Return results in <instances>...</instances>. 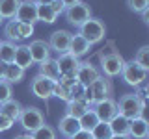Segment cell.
I'll use <instances>...</instances> for the list:
<instances>
[{"mask_svg":"<svg viewBox=\"0 0 149 139\" xmlns=\"http://www.w3.org/2000/svg\"><path fill=\"white\" fill-rule=\"evenodd\" d=\"M116 106H118L119 115H123L127 119H136V117H142L143 115L147 100L140 98L136 93H125V95L119 96V100H116Z\"/></svg>","mask_w":149,"mask_h":139,"instance_id":"1","label":"cell"},{"mask_svg":"<svg viewBox=\"0 0 149 139\" xmlns=\"http://www.w3.org/2000/svg\"><path fill=\"white\" fill-rule=\"evenodd\" d=\"M112 95V83H110V78L106 76H101L97 78L91 85L86 87V95H84V102L88 106H93L95 102H101L104 98H108Z\"/></svg>","mask_w":149,"mask_h":139,"instance_id":"2","label":"cell"},{"mask_svg":"<svg viewBox=\"0 0 149 139\" xmlns=\"http://www.w3.org/2000/svg\"><path fill=\"white\" fill-rule=\"evenodd\" d=\"M99 63H101V74L106 78H116L121 76L125 59L121 58L119 52H102L99 54Z\"/></svg>","mask_w":149,"mask_h":139,"instance_id":"3","label":"cell"},{"mask_svg":"<svg viewBox=\"0 0 149 139\" xmlns=\"http://www.w3.org/2000/svg\"><path fill=\"white\" fill-rule=\"evenodd\" d=\"M78 30H80L78 34H80L90 45H97V43H101V41L104 39V35H106L104 22H102L101 19H95V17H90L80 28H78Z\"/></svg>","mask_w":149,"mask_h":139,"instance_id":"4","label":"cell"},{"mask_svg":"<svg viewBox=\"0 0 149 139\" xmlns=\"http://www.w3.org/2000/svg\"><path fill=\"white\" fill-rule=\"evenodd\" d=\"M19 122H21V126L26 133H32L41 124H45V115L36 106H26V108H22L21 115H19Z\"/></svg>","mask_w":149,"mask_h":139,"instance_id":"5","label":"cell"},{"mask_svg":"<svg viewBox=\"0 0 149 139\" xmlns=\"http://www.w3.org/2000/svg\"><path fill=\"white\" fill-rule=\"evenodd\" d=\"M147 69L140 67L136 61H125L123 65V71H121V78L125 80V83H129V85L132 87H140L143 85L147 80Z\"/></svg>","mask_w":149,"mask_h":139,"instance_id":"6","label":"cell"},{"mask_svg":"<svg viewBox=\"0 0 149 139\" xmlns=\"http://www.w3.org/2000/svg\"><path fill=\"white\" fill-rule=\"evenodd\" d=\"M63 15H65V19H67L69 24L80 28L84 22L91 17V8H90V4H86V2H82V0H80L78 4H74V6L65 9Z\"/></svg>","mask_w":149,"mask_h":139,"instance_id":"7","label":"cell"},{"mask_svg":"<svg viewBox=\"0 0 149 139\" xmlns=\"http://www.w3.org/2000/svg\"><path fill=\"white\" fill-rule=\"evenodd\" d=\"M54 83L56 82L49 80V78L41 76V74H36L30 82V93L34 96H37V98H41V100H49L50 96H52Z\"/></svg>","mask_w":149,"mask_h":139,"instance_id":"8","label":"cell"},{"mask_svg":"<svg viewBox=\"0 0 149 139\" xmlns=\"http://www.w3.org/2000/svg\"><path fill=\"white\" fill-rule=\"evenodd\" d=\"M93 113L97 115V119L101 120V122H110L112 119L118 115V106H116V100L108 96V98L101 100V102H95V104L91 106Z\"/></svg>","mask_w":149,"mask_h":139,"instance_id":"9","label":"cell"},{"mask_svg":"<svg viewBox=\"0 0 149 139\" xmlns=\"http://www.w3.org/2000/svg\"><path fill=\"white\" fill-rule=\"evenodd\" d=\"M99 76H101V71L93 63H90V61H80V63H78V67H77V72H74L77 82L82 83L84 87L91 85V83L95 82Z\"/></svg>","mask_w":149,"mask_h":139,"instance_id":"10","label":"cell"},{"mask_svg":"<svg viewBox=\"0 0 149 139\" xmlns=\"http://www.w3.org/2000/svg\"><path fill=\"white\" fill-rule=\"evenodd\" d=\"M15 21L34 26L37 22V4L34 2V0H21L19 9L15 13Z\"/></svg>","mask_w":149,"mask_h":139,"instance_id":"11","label":"cell"},{"mask_svg":"<svg viewBox=\"0 0 149 139\" xmlns=\"http://www.w3.org/2000/svg\"><path fill=\"white\" fill-rule=\"evenodd\" d=\"M71 37L73 34L67 30H56L50 34V39H49V46L50 50H54V52L58 54H65L69 50V45H71Z\"/></svg>","mask_w":149,"mask_h":139,"instance_id":"12","label":"cell"},{"mask_svg":"<svg viewBox=\"0 0 149 139\" xmlns=\"http://www.w3.org/2000/svg\"><path fill=\"white\" fill-rule=\"evenodd\" d=\"M28 50H30V56H32V61L34 63H43L45 59H49L50 58V46H49V43L47 41H43V39H34L30 45H28Z\"/></svg>","mask_w":149,"mask_h":139,"instance_id":"13","label":"cell"},{"mask_svg":"<svg viewBox=\"0 0 149 139\" xmlns=\"http://www.w3.org/2000/svg\"><path fill=\"white\" fill-rule=\"evenodd\" d=\"M56 63H58V69H60V76H74L80 59L74 58L73 54L65 52V54H58Z\"/></svg>","mask_w":149,"mask_h":139,"instance_id":"14","label":"cell"},{"mask_svg":"<svg viewBox=\"0 0 149 139\" xmlns=\"http://www.w3.org/2000/svg\"><path fill=\"white\" fill-rule=\"evenodd\" d=\"M149 136V124L147 119L143 117H136V119H130L129 124V137L130 139H147Z\"/></svg>","mask_w":149,"mask_h":139,"instance_id":"15","label":"cell"},{"mask_svg":"<svg viewBox=\"0 0 149 139\" xmlns=\"http://www.w3.org/2000/svg\"><path fill=\"white\" fill-rule=\"evenodd\" d=\"M90 48H91V45L88 43V41L84 39L80 34H74V35L71 37V45H69V50H67V52L73 54L74 58L80 59L82 56H86L88 52H90Z\"/></svg>","mask_w":149,"mask_h":139,"instance_id":"16","label":"cell"},{"mask_svg":"<svg viewBox=\"0 0 149 139\" xmlns=\"http://www.w3.org/2000/svg\"><path fill=\"white\" fill-rule=\"evenodd\" d=\"M80 130V124H78V119H74V117H69V115H63L62 119H60V122H58V132L62 133V136L65 139H69V137H73L74 133Z\"/></svg>","mask_w":149,"mask_h":139,"instance_id":"17","label":"cell"},{"mask_svg":"<svg viewBox=\"0 0 149 139\" xmlns=\"http://www.w3.org/2000/svg\"><path fill=\"white\" fill-rule=\"evenodd\" d=\"M21 111H22V104L19 100H15V98H9V100L4 102V104H0V113L6 115V117H9L13 122H17V120H19Z\"/></svg>","mask_w":149,"mask_h":139,"instance_id":"18","label":"cell"},{"mask_svg":"<svg viewBox=\"0 0 149 139\" xmlns=\"http://www.w3.org/2000/svg\"><path fill=\"white\" fill-rule=\"evenodd\" d=\"M37 74H41V76H45V78H49V80L56 82L60 78V69H58L56 59L49 58V59H45L43 63H39V72H37Z\"/></svg>","mask_w":149,"mask_h":139,"instance_id":"19","label":"cell"},{"mask_svg":"<svg viewBox=\"0 0 149 139\" xmlns=\"http://www.w3.org/2000/svg\"><path fill=\"white\" fill-rule=\"evenodd\" d=\"M13 63L19 65L21 69H30L34 61H32V56H30V50H28V45H17V50H15V59Z\"/></svg>","mask_w":149,"mask_h":139,"instance_id":"20","label":"cell"},{"mask_svg":"<svg viewBox=\"0 0 149 139\" xmlns=\"http://www.w3.org/2000/svg\"><path fill=\"white\" fill-rule=\"evenodd\" d=\"M108 124H110V130H112V136H129L130 119H127V117H123V115L118 113Z\"/></svg>","mask_w":149,"mask_h":139,"instance_id":"21","label":"cell"},{"mask_svg":"<svg viewBox=\"0 0 149 139\" xmlns=\"http://www.w3.org/2000/svg\"><path fill=\"white\" fill-rule=\"evenodd\" d=\"M90 108L91 106H88L84 100H69V102H65V115L74 117V119H80Z\"/></svg>","mask_w":149,"mask_h":139,"instance_id":"22","label":"cell"},{"mask_svg":"<svg viewBox=\"0 0 149 139\" xmlns=\"http://www.w3.org/2000/svg\"><path fill=\"white\" fill-rule=\"evenodd\" d=\"M24 69H21L19 65L15 63H8L6 65V74H4V80L9 82L13 85V83H19V82H22L24 80Z\"/></svg>","mask_w":149,"mask_h":139,"instance_id":"23","label":"cell"},{"mask_svg":"<svg viewBox=\"0 0 149 139\" xmlns=\"http://www.w3.org/2000/svg\"><path fill=\"white\" fill-rule=\"evenodd\" d=\"M15 50H17V43L11 41H0V61L2 63H13L15 59Z\"/></svg>","mask_w":149,"mask_h":139,"instance_id":"24","label":"cell"},{"mask_svg":"<svg viewBox=\"0 0 149 139\" xmlns=\"http://www.w3.org/2000/svg\"><path fill=\"white\" fill-rule=\"evenodd\" d=\"M21 0H0V15L2 19H15V13L19 9Z\"/></svg>","mask_w":149,"mask_h":139,"instance_id":"25","label":"cell"},{"mask_svg":"<svg viewBox=\"0 0 149 139\" xmlns=\"http://www.w3.org/2000/svg\"><path fill=\"white\" fill-rule=\"evenodd\" d=\"M56 13L52 11V8L49 4H37V21L39 22H47V24H52L56 22Z\"/></svg>","mask_w":149,"mask_h":139,"instance_id":"26","label":"cell"},{"mask_svg":"<svg viewBox=\"0 0 149 139\" xmlns=\"http://www.w3.org/2000/svg\"><path fill=\"white\" fill-rule=\"evenodd\" d=\"M4 35H6V41H11V43H19L21 39V34H19V21L11 19V21L6 22L4 26Z\"/></svg>","mask_w":149,"mask_h":139,"instance_id":"27","label":"cell"},{"mask_svg":"<svg viewBox=\"0 0 149 139\" xmlns=\"http://www.w3.org/2000/svg\"><path fill=\"white\" fill-rule=\"evenodd\" d=\"M90 133H91V139H110V137H112L110 124H108V122H101V120L91 128Z\"/></svg>","mask_w":149,"mask_h":139,"instance_id":"28","label":"cell"},{"mask_svg":"<svg viewBox=\"0 0 149 139\" xmlns=\"http://www.w3.org/2000/svg\"><path fill=\"white\" fill-rule=\"evenodd\" d=\"M99 122V119H97V115L93 113V109L90 108L86 111V113L82 115L80 119H78V124H80V130H86V132H91V128L95 126V124Z\"/></svg>","mask_w":149,"mask_h":139,"instance_id":"29","label":"cell"},{"mask_svg":"<svg viewBox=\"0 0 149 139\" xmlns=\"http://www.w3.org/2000/svg\"><path fill=\"white\" fill-rule=\"evenodd\" d=\"M32 137L34 139H56V128H52L50 124H41L37 130L32 132Z\"/></svg>","mask_w":149,"mask_h":139,"instance_id":"30","label":"cell"},{"mask_svg":"<svg viewBox=\"0 0 149 139\" xmlns=\"http://www.w3.org/2000/svg\"><path fill=\"white\" fill-rule=\"evenodd\" d=\"M132 61H136L140 67H143V69H147V71H149V46L147 45L140 46V50L134 54Z\"/></svg>","mask_w":149,"mask_h":139,"instance_id":"31","label":"cell"},{"mask_svg":"<svg viewBox=\"0 0 149 139\" xmlns=\"http://www.w3.org/2000/svg\"><path fill=\"white\" fill-rule=\"evenodd\" d=\"M127 6H129L130 11L142 13L146 9H149V0H127Z\"/></svg>","mask_w":149,"mask_h":139,"instance_id":"32","label":"cell"},{"mask_svg":"<svg viewBox=\"0 0 149 139\" xmlns=\"http://www.w3.org/2000/svg\"><path fill=\"white\" fill-rule=\"evenodd\" d=\"M13 89H11V83L6 80H0V104H4L6 100L11 98Z\"/></svg>","mask_w":149,"mask_h":139,"instance_id":"33","label":"cell"},{"mask_svg":"<svg viewBox=\"0 0 149 139\" xmlns=\"http://www.w3.org/2000/svg\"><path fill=\"white\" fill-rule=\"evenodd\" d=\"M84 95H86V87L82 83H74L73 87H69V96L71 100H84Z\"/></svg>","mask_w":149,"mask_h":139,"instance_id":"34","label":"cell"},{"mask_svg":"<svg viewBox=\"0 0 149 139\" xmlns=\"http://www.w3.org/2000/svg\"><path fill=\"white\" fill-rule=\"evenodd\" d=\"M52 96H56V98H60V100H63V102H69V100H71V96H69V87H63V85H60V83L56 82L54 83Z\"/></svg>","mask_w":149,"mask_h":139,"instance_id":"35","label":"cell"},{"mask_svg":"<svg viewBox=\"0 0 149 139\" xmlns=\"http://www.w3.org/2000/svg\"><path fill=\"white\" fill-rule=\"evenodd\" d=\"M19 34H21V39H30V37L34 35V26L19 22Z\"/></svg>","mask_w":149,"mask_h":139,"instance_id":"36","label":"cell"},{"mask_svg":"<svg viewBox=\"0 0 149 139\" xmlns=\"http://www.w3.org/2000/svg\"><path fill=\"white\" fill-rule=\"evenodd\" d=\"M13 124H15V122H13L9 117H6V115L0 113V132H8V130H11Z\"/></svg>","mask_w":149,"mask_h":139,"instance_id":"37","label":"cell"},{"mask_svg":"<svg viewBox=\"0 0 149 139\" xmlns=\"http://www.w3.org/2000/svg\"><path fill=\"white\" fill-rule=\"evenodd\" d=\"M50 8H52V11L56 13V15H62V13L65 11V8H63V4H62V0H52V2L49 4Z\"/></svg>","mask_w":149,"mask_h":139,"instance_id":"38","label":"cell"},{"mask_svg":"<svg viewBox=\"0 0 149 139\" xmlns=\"http://www.w3.org/2000/svg\"><path fill=\"white\" fill-rule=\"evenodd\" d=\"M69 139H91V133L86 132V130H78V132L74 133L73 137H69Z\"/></svg>","mask_w":149,"mask_h":139,"instance_id":"39","label":"cell"},{"mask_svg":"<svg viewBox=\"0 0 149 139\" xmlns=\"http://www.w3.org/2000/svg\"><path fill=\"white\" fill-rule=\"evenodd\" d=\"M80 0H62V4H63V8L67 9V8H71V6H74V4H78Z\"/></svg>","mask_w":149,"mask_h":139,"instance_id":"40","label":"cell"},{"mask_svg":"<svg viewBox=\"0 0 149 139\" xmlns=\"http://www.w3.org/2000/svg\"><path fill=\"white\" fill-rule=\"evenodd\" d=\"M140 15H142V21L146 22V24H149V9H146V11H142Z\"/></svg>","mask_w":149,"mask_h":139,"instance_id":"41","label":"cell"},{"mask_svg":"<svg viewBox=\"0 0 149 139\" xmlns=\"http://www.w3.org/2000/svg\"><path fill=\"white\" fill-rule=\"evenodd\" d=\"M13 139H34V137H32V133H19V136H15V137H13Z\"/></svg>","mask_w":149,"mask_h":139,"instance_id":"42","label":"cell"},{"mask_svg":"<svg viewBox=\"0 0 149 139\" xmlns=\"http://www.w3.org/2000/svg\"><path fill=\"white\" fill-rule=\"evenodd\" d=\"M4 74H6V63L0 61V80H4Z\"/></svg>","mask_w":149,"mask_h":139,"instance_id":"43","label":"cell"},{"mask_svg":"<svg viewBox=\"0 0 149 139\" xmlns=\"http://www.w3.org/2000/svg\"><path fill=\"white\" fill-rule=\"evenodd\" d=\"M110 139H130L129 136H112Z\"/></svg>","mask_w":149,"mask_h":139,"instance_id":"44","label":"cell"},{"mask_svg":"<svg viewBox=\"0 0 149 139\" xmlns=\"http://www.w3.org/2000/svg\"><path fill=\"white\" fill-rule=\"evenodd\" d=\"M34 2H36V4H50L52 0H34Z\"/></svg>","mask_w":149,"mask_h":139,"instance_id":"45","label":"cell"},{"mask_svg":"<svg viewBox=\"0 0 149 139\" xmlns=\"http://www.w3.org/2000/svg\"><path fill=\"white\" fill-rule=\"evenodd\" d=\"M2 22H4V19H2V15H0V24H2Z\"/></svg>","mask_w":149,"mask_h":139,"instance_id":"46","label":"cell"}]
</instances>
